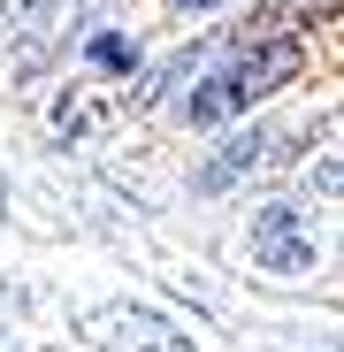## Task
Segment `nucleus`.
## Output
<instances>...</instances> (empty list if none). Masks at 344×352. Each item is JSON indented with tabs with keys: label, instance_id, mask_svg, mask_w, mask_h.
I'll list each match as a JSON object with an SVG mask.
<instances>
[{
	"label": "nucleus",
	"instance_id": "obj_6",
	"mask_svg": "<svg viewBox=\"0 0 344 352\" xmlns=\"http://www.w3.org/2000/svg\"><path fill=\"white\" fill-rule=\"evenodd\" d=\"M314 192H344V161H329V168H314Z\"/></svg>",
	"mask_w": 344,
	"mask_h": 352
},
{
	"label": "nucleus",
	"instance_id": "obj_5",
	"mask_svg": "<svg viewBox=\"0 0 344 352\" xmlns=\"http://www.w3.org/2000/svg\"><path fill=\"white\" fill-rule=\"evenodd\" d=\"M344 8V0H275V8L260 16V31H291V38H306V23H329Z\"/></svg>",
	"mask_w": 344,
	"mask_h": 352
},
{
	"label": "nucleus",
	"instance_id": "obj_1",
	"mask_svg": "<svg viewBox=\"0 0 344 352\" xmlns=\"http://www.w3.org/2000/svg\"><path fill=\"white\" fill-rule=\"evenodd\" d=\"M299 62H306V38H291V31H260L253 46H238L229 62L184 100V115L192 123H222V115H245L253 100H268L275 85H291L299 77Z\"/></svg>",
	"mask_w": 344,
	"mask_h": 352
},
{
	"label": "nucleus",
	"instance_id": "obj_8",
	"mask_svg": "<svg viewBox=\"0 0 344 352\" xmlns=\"http://www.w3.org/2000/svg\"><path fill=\"white\" fill-rule=\"evenodd\" d=\"M0 199H8V184H0Z\"/></svg>",
	"mask_w": 344,
	"mask_h": 352
},
{
	"label": "nucleus",
	"instance_id": "obj_7",
	"mask_svg": "<svg viewBox=\"0 0 344 352\" xmlns=\"http://www.w3.org/2000/svg\"><path fill=\"white\" fill-rule=\"evenodd\" d=\"M176 8H222V0H176Z\"/></svg>",
	"mask_w": 344,
	"mask_h": 352
},
{
	"label": "nucleus",
	"instance_id": "obj_2",
	"mask_svg": "<svg viewBox=\"0 0 344 352\" xmlns=\"http://www.w3.org/2000/svg\"><path fill=\"white\" fill-rule=\"evenodd\" d=\"M84 337L100 352H192V337L176 322H161L153 307H100L84 314Z\"/></svg>",
	"mask_w": 344,
	"mask_h": 352
},
{
	"label": "nucleus",
	"instance_id": "obj_3",
	"mask_svg": "<svg viewBox=\"0 0 344 352\" xmlns=\"http://www.w3.org/2000/svg\"><path fill=\"white\" fill-rule=\"evenodd\" d=\"M245 245H253V261L268 268V276H299V268H314V238H306V222H299V207H260L253 214V230H245Z\"/></svg>",
	"mask_w": 344,
	"mask_h": 352
},
{
	"label": "nucleus",
	"instance_id": "obj_4",
	"mask_svg": "<svg viewBox=\"0 0 344 352\" xmlns=\"http://www.w3.org/2000/svg\"><path fill=\"white\" fill-rule=\"evenodd\" d=\"M260 161H275V138H268V131H245V138H229L214 161H199L192 184H199V192H229V184H238V176H253Z\"/></svg>",
	"mask_w": 344,
	"mask_h": 352
}]
</instances>
